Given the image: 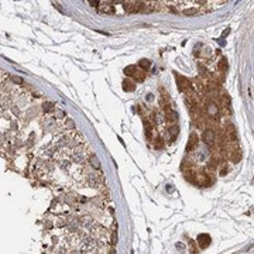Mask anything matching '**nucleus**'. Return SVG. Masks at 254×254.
<instances>
[{"mask_svg":"<svg viewBox=\"0 0 254 254\" xmlns=\"http://www.w3.org/2000/svg\"><path fill=\"white\" fill-rule=\"evenodd\" d=\"M157 141H162V140H161V138H158ZM157 147H159V148H161V147H162V144H161V143H157Z\"/></svg>","mask_w":254,"mask_h":254,"instance_id":"f3484780","label":"nucleus"},{"mask_svg":"<svg viewBox=\"0 0 254 254\" xmlns=\"http://www.w3.org/2000/svg\"><path fill=\"white\" fill-rule=\"evenodd\" d=\"M202 137H203V141H206L207 144H210L214 141V133L212 130H205Z\"/></svg>","mask_w":254,"mask_h":254,"instance_id":"20e7f679","label":"nucleus"},{"mask_svg":"<svg viewBox=\"0 0 254 254\" xmlns=\"http://www.w3.org/2000/svg\"><path fill=\"white\" fill-rule=\"evenodd\" d=\"M196 140H198V138H196V134H190V135H189V143H188V147H186V150L189 151L190 147L193 148V147L196 145Z\"/></svg>","mask_w":254,"mask_h":254,"instance_id":"1a4fd4ad","label":"nucleus"},{"mask_svg":"<svg viewBox=\"0 0 254 254\" xmlns=\"http://www.w3.org/2000/svg\"><path fill=\"white\" fill-rule=\"evenodd\" d=\"M99 11L104 13V14H113L114 13V7L111 1H100L99 4Z\"/></svg>","mask_w":254,"mask_h":254,"instance_id":"f03ea898","label":"nucleus"},{"mask_svg":"<svg viewBox=\"0 0 254 254\" xmlns=\"http://www.w3.org/2000/svg\"><path fill=\"white\" fill-rule=\"evenodd\" d=\"M52 109H54L52 103H44V111H51Z\"/></svg>","mask_w":254,"mask_h":254,"instance_id":"4468645a","label":"nucleus"},{"mask_svg":"<svg viewBox=\"0 0 254 254\" xmlns=\"http://www.w3.org/2000/svg\"><path fill=\"white\" fill-rule=\"evenodd\" d=\"M133 78L135 79V82H143L144 78H145V73H144V71H135V73L133 75Z\"/></svg>","mask_w":254,"mask_h":254,"instance_id":"6e6552de","label":"nucleus"},{"mask_svg":"<svg viewBox=\"0 0 254 254\" xmlns=\"http://www.w3.org/2000/svg\"><path fill=\"white\" fill-rule=\"evenodd\" d=\"M89 4H90L92 7H99L100 1H99V0H90V1H89Z\"/></svg>","mask_w":254,"mask_h":254,"instance_id":"2eb2a0df","label":"nucleus"},{"mask_svg":"<svg viewBox=\"0 0 254 254\" xmlns=\"http://www.w3.org/2000/svg\"><path fill=\"white\" fill-rule=\"evenodd\" d=\"M178 133H179V128H178V126H172L171 128H168V137H169L171 140H175V138H176V135H178Z\"/></svg>","mask_w":254,"mask_h":254,"instance_id":"423d86ee","label":"nucleus"},{"mask_svg":"<svg viewBox=\"0 0 254 254\" xmlns=\"http://www.w3.org/2000/svg\"><path fill=\"white\" fill-rule=\"evenodd\" d=\"M138 65H140V68H143L144 71H147V69H148V68L151 66V62L148 61V59H141Z\"/></svg>","mask_w":254,"mask_h":254,"instance_id":"9b49d317","label":"nucleus"},{"mask_svg":"<svg viewBox=\"0 0 254 254\" xmlns=\"http://www.w3.org/2000/svg\"><path fill=\"white\" fill-rule=\"evenodd\" d=\"M140 11L141 13L155 11V1H140Z\"/></svg>","mask_w":254,"mask_h":254,"instance_id":"7ed1b4c3","label":"nucleus"},{"mask_svg":"<svg viewBox=\"0 0 254 254\" xmlns=\"http://www.w3.org/2000/svg\"><path fill=\"white\" fill-rule=\"evenodd\" d=\"M181 13H182V14H185V16H193V14H196V13H198V8H195V7H192V6H190L189 8H182V10H181Z\"/></svg>","mask_w":254,"mask_h":254,"instance_id":"0eeeda50","label":"nucleus"},{"mask_svg":"<svg viewBox=\"0 0 254 254\" xmlns=\"http://www.w3.org/2000/svg\"><path fill=\"white\" fill-rule=\"evenodd\" d=\"M217 68H219L220 71H226V68H227V62H226V59H220V62L217 64Z\"/></svg>","mask_w":254,"mask_h":254,"instance_id":"ddd939ff","label":"nucleus"},{"mask_svg":"<svg viewBox=\"0 0 254 254\" xmlns=\"http://www.w3.org/2000/svg\"><path fill=\"white\" fill-rule=\"evenodd\" d=\"M123 89H124L126 92H133V90L135 89V83L133 82V80H130V79L123 80Z\"/></svg>","mask_w":254,"mask_h":254,"instance_id":"39448f33","label":"nucleus"},{"mask_svg":"<svg viewBox=\"0 0 254 254\" xmlns=\"http://www.w3.org/2000/svg\"><path fill=\"white\" fill-rule=\"evenodd\" d=\"M123 8L127 13H138L140 11V1H123Z\"/></svg>","mask_w":254,"mask_h":254,"instance_id":"f257e3e1","label":"nucleus"},{"mask_svg":"<svg viewBox=\"0 0 254 254\" xmlns=\"http://www.w3.org/2000/svg\"><path fill=\"white\" fill-rule=\"evenodd\" d=\"M54 6H55V7L58 8V10H59V11H62V13H64V10H62V8H61V6H59V4H58V3H54Z\"/></svg>","mask_w":254,"mask_h":254,"instance_id":"dca6fc26","label":"nucleus"},{"mask_svg":"<svg viewBox=\"0 0 254 254\" xmlns=\"http://www.w3.org/2000/svg\"><path fill=\"white\" fill-rule=\"evenodd\" d=\"M135 71H137V68H135L134 65H130V66H126V68H124V73H126L127 76H133L135 73Z\"/></svg>","mask_w":254,"mask_h":254,"instance_id":"9d476101","label":"nucleus"},{"mask_svg":"<svg viewBox=\"0 0 254 254\" xmlns=\"http://www.w3.org/2000/svg\"><path fill=\"white\" fill-rule=\"evenodd\" d=\"M89 159H92V167L95 168V169H99V159L96 158L95 154H90V157H89Z\"/></svg>","mask_w":254,"mask_h":254,"instance_id":"f8f14e48","label":"nucleus"}]
</instances>
